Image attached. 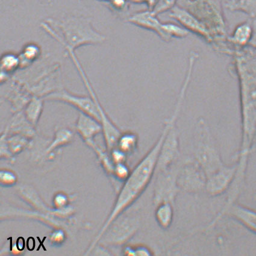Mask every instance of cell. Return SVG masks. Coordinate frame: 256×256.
Here are the masks:
<instances>
[{"label":"cell","mask_w":256,"mask_h":256,"mask_svg":"<svg viewBox=\"0 0 256 256\" xmlns=\"http://www.w3.org/2000/svg\"><path fill=\"white\" fill-rule=\"evenodd\" d=\"M233 67L239 81L242 140L238 164L246 167L256 132V50H235Z\"/></svg>","instance_id":"obj_1"},{"label":"cell","mask_w":256,"mask_h":256,"mask_svg":"<svg viewBox=\"0 0 256 256\" xmlns=\"http://www.w3.org/2000/svg\"><path fill=\"white\" fill-rule=\"evenodd\" d=\"M166 137V134L161 133L156 142L138 162L132 170L130 176L124 182L110 214L91 244L88 253L95 248L114 220L130 208L148 186L153 176H154L158 155Z\"/></svg>","instance_id":"obj_2"},{"label":"cell","mask_w":256,"mask_h":256,"mask_svg":"<svg viewBox=\"0 0 256 256\" xmlns=\"http://www.w3.org/2000/svg\"><path fill=\"white\" fill-rule=\"evenodd\" d=\"M40 27L66 50L98 45L106 40L105 35L94 28L91 20L84 17H70L60 20L48 19Z\"/></svg>","instance_id":"obj_3"},{"label":"cell","mask_w":256,"mask_h":256,"mask_svg":"<svg viewBox=\"0 0 256 256\" xmlns=\"http://www.w3.org/2000/svg\"><path fill=\"white\" fill-rule=\"evenodd\" d=\"M188 10L210 29L216 40V48H229L226 22L219 0H188Z\"/></svg>","instance_id":"obj_4"},{"label":"cell","mask_w":256,"mask_h":256,"mask_svg":"<svg viewBox=\"0 0 256 256\" xmlns=\"http://www.w3.org/2000/svg\"><path fill=\"white\" fill-rule=\"evenodd\" d=\"M193 158L207 176L226 166L210 126L203 118L199 119L196 122L194 137Z\"/></svg>","instance_id":"obj_5"},{"label":"cell","mask_w":256,"mask_h":256,"mask_svg":"<svg viewBox=\"0 0 256 256\" xmlns=\"http://www.w3.org/2000/svg\"><path fill=\"white\" fill-rule=\"evenodd\" d=\"M178 168L175 164L155 173L152 191V203L154 207L164 202L175 204L178 194L180 192L178 184Z\"/></svg>","instance_id":"obj_6"},{"label":"cell","mask_w":256,"mask_h":256,"mask_svg":"<svg viewBox=\"0 0 256 256\" xmlns=\"http://www.w3.org/2000/svg\"><path fill=\"white\" fill-rule=\"evenodd\" d=\"M140 218L138 214L119 216L106 231L100 241L108 246H120L134 236L140 228Z\"/></svg>","instance_id":"obj_7"},{"label":"cell","mask_w":256,"mask_h":256,"mask_svg":"<svg viewBox=\"0 0 256 256\" xmlns=\"http://www.w3.org/2000/svg\"><path fill=\"white\" fill-rule=\"evenodd\" d=\"M207 176L194 158L187 160L178 168V184L180 191L198 194L205 191Z\"/></svg>","instance_id":"obj_8"},{"label":"cell","mask_w":256,"mask_h":256,"mask_svg":"<svg viewBox=\"0 0 256 256\" xmlns=\"http://www.w3.org/2000/svg\"><path fill=\"white\" fill-rule=\"evenodd\" d=\"M44 99L69 105L79 112L92 117L100 122L98 108L90 96H79L66 90H61L47 94Z\"/></svg>","instance_id":"obj_9"},{"label":"cell","mask_w":256,"mask_h":256,"mask_svg":"<svg viewBox=\"0 0 256 256\" xmlns=\"http://www.w3.org/2000/svg\"><path fill=\"white\" fill-rule=\"evenodd\" d=\"M169 16L180 23L182 27L202 38L216 48V40L210 29L186 8L176 6L170 10Z\"/></svg>","instance_id":"obj_10"},{"label":"cell","mask_w":256,"mask_h":256,"mask_svg":"<svg viewBox=\"0 0 256 256\" xmlns=\"http://www.w3.org/2000/svg\"><path fill=\"white\" fill-rule=\"evenodd\" d=\"M179 156L180 140L178 129L175 124L170 128L164 138L158 155L156 172L168 168L176 164Z\"/></svg>","instance_id":"obj_11"},{"label":"cell","mask_w":256,"mask_h":256,"mask_svg":"<svg viewBox=\"0 0 256 256\" xmlns=\"http://www.w3.org/2000/svg\"><path fill=\"white\" fill-rule=\"evenodd\" d=\"M237 164L226 166L207 176L205 192L212 196L222 195L228 191L236 175Z\"/></svg>","instance_id":"obj_12"},{"label":"cell","mask_w":256,"mask_h":256,"mask_svg":"<svg viewBox=\"0 0 256 256\" xmlns=\"http://www.w3.org/2000/svg\"><path fill=\"white\" fill-rule=\"evenodd\" d=\"M228 216L239 222L242 224L256 234V212L234 203L220 211L214 219L208 226L207 229L212 228L224 216Z\"/></svg>","instance_id":"obj_13"},{"label":"cell","mask_w":256,"mask_h":256,"mask_svg":"<svg viewBox=\"0 0 256 256\" xmlns=\"http://www.w3.org/2000/svg\"><path fill=\"white\" fill-rule=\"evenodd\" d=\"M128 22L137 27L154 32L166 42L170 41L164 30V23L160 22L157 14L152 10L138 12L129 16Z\"/></svg>","instance_id":"obj_14"},{"label":"cell","mask_w":256,"mask_h":256,"mask_svg":"<svg viewBox=\"0 0 256 256\" xmlns=\"http://www.w3.org/2000/svg\"><path fill=\"white\" fill-rule=\"evenodd\" d=\"M76 128L82 140L89 146L95 142L94 138L102 131L101 123L98 120L80 112L76 119Z\"/></svg>","instance_id":"obj_15"},{"label":"cell","mask_w":256,"mask_h":256,"mask_svg":"<svg viewBox=\"0 0 256 256\" xmlns=\"http://www.w3.org/2000/svg\"><path fill=\"white\" fill-rule=\"evenodd\" d=\"M254 22L246 20L238 24L228 36V42L235 50L248 46L254 34Z\"/></svg>","instance_id":"obj_16"},{"label":"cell","mask_w":256,"mask_h":256,"mask_svg":"<svg viewBox=\"0 0 256 256\" xmlns=\"http://www.w3.org/2000/svg\"><path fill=\"white\" fill-rule=\"evenodd\" d=\"M154 216L158 226L167 230L172 226L174 218V204L172 202H162L155 206Z\"/></svg>","instance_id":"obj_17"},{"label":"cell","mask_w":256,"mask_h":256,"mask_svg":"<svg viewBox=\"0 0 256 256\" xmlns=\"http://www.w3.org/2000/svg\"><path fill=\"white\" fill-rule=\"evenodd\" d=\"M224 6L232 12L242 13L256 20V0H226Z\"/></svg>","instance_id":"obj_18"},{"label":"cell","mask_w":256,"mask_h":256,"mask_svg":"<svg viewBox=\"0 0 256 256\" xmlns=\"http://www.w3.org/2000/svg\"><path fill=\"white\" fill-rule=\"evenodd\" d=\"M44 99L38 96H34L29 100L24 110V118L30 125H37L40 120L44 110Z\"/></svg>","instance_id":"obj_19"},{"label":"cell","mask_w":256,"mask_h":256,"mask_svg":"<svg viewBox=\"0 0 256 256\" xmlns=\"http://www.w3.org/2000/svg\"><path fill=\"white\" fill-rule=\"evenodd\" d=\"M20 68L19 56L6 54L1 58V82L4 84Z\"/></svg>","instance_id":"obj_20"},{"label":"cell","mask_w":256,"mask_h":256,"mask_svg":"<svg viewBox=\"0 0 256 256\" xmlns=\"http://www.w3.org/2000/svg\"><path fill=\"white\" fill-rule=\"evenodd\" d=\"M139 138L134 132H128L122 133L116 144V148L126 156L133 154L138 148Z\"/></svg>","instance_id":"obj_21"},{"label":"cell","mask_w":256,"mask_h":256,"mask_svg":"<svg viewBox=\"0 0 256 256\" xmlns=\"http://www.w3.org/2000/svg\"><path fill=\"white\" fill-rule=\"evenodd\" d=\"M40 48L37 44H28L24 47L19 56L20 68L30 66L40 55Z\"/></svg>","instance_id":"obj_22"},{"label":"cell","mask_w":256,"mask_h":256,"mask_svg":"<svg viewBox=\"0 0 256 256\" xmlns=\"http://www.w3.org/2000/svg\"><path fill=\"white\" fill-rule=\"evenodd\" d=\"M74 138L72 132L68 128H60L56 132L54 140L46 149V153L69 144Z\"/></svg>","instance_id":"obj_23"},{"label":"cell","mask_w":256,"mask_h":256,"mask_svg":"<svg viewBox=\"0 0 256 256\" xmlns=\"http://www.w3.org/2000/svg\"><path fill=\"white\" fill-rule=\"evenodd\" d=\"M163 28L164 33L170 40L172 38L183 39L186 38L190 33L184 27L172 22L164 23Z\"/></svg>","instance_id":"obj_24"},{"label":"cell","mask_w":256,"mask_h":256,"mask_svg":"<svg viewBox=\"0 0 256 256\" xmlns=\"http://www.w3.org/2000/svg\"><path fill=\"white\" fill-rule=\"evenodd\" d=\"M124 254L126 256H146L154 254L149 246L139 245L135 246H128L124 249Z\"/></svg>","instance_id":"obj_25"},{"label":"cell","mask_w":256,"mask_h":256,"mask_svg":"<svg viewBox=\"0 0 256 256\" xmlns=\"http://www.w3.org/2000/svg\"><path fill=\"white\" fill-rule=\"evenodd\" d=\"M131 172L126 163L116 164H114L112 176L116 180L124 183L130 176Z\"/></svg>","instance_id":"obj_26"},{"label":"cell","mask_w":256,"mask_h":256,"mask_svg":"<svg viewBox=\"0 0 256 256\" xmlns=\"http://www.w3.org/2000/svg\"><path fill=\"white\" fill-rule=\"evenodd\" d=\"M178 1V0H158L156 4L152 11L157 16L166 12L174 8Z\"/></svg>","instance_id":"obj_27"},{"label":"cell","mask_w":256,"mask_h":256,"mask_svg":"<svg viewBox=\"0 0 256 256\" xmlns=\"http://www.w3.org/2000/svg\"><path fill=\"white\" fill-rule=\"evenodd\" d=\"M128 0H112L108 4L114 10L122 12L128 8Z\"/></svg>","instance_id":"obj_28"},{"label":"cell","mask_w":256,"mask_h":256,"mask_svg":"<svg viewBox=\"0 0 256 256\" xmlns=\"http://www.w3.org/2000/svg\"><path fill=\"white\" fill-rule=\"evenodd\" d=\"M16 180V176L14 174L8 170H2L1 172V182L2 184L10 185L14 184Z\"/></svg>","instance_id":"obj_29"},{"label":"cell","mask_w":256,"mask_h":256,"mask_svg":"<svg viewBox=\"0 0 256 256\" xmlns=\"http://www.w3.org/2000/svg\"><path fill=\"white\" fill-rule=\"evenodd\" d=\"M128 1L134 4H146L148 10H152L156 4L158 0H128Z\"/></svg>","instance_id":"obj_30"},{"label":"cell","mask_w":256,"mask_h":256,"mask_svg":"<svg viewBox=\"0 0 256 256\" xmlns=\"http://www.w3.org/2000/svg\"><path fill=\"white\" fill-rule=\"evenodd\" d=\"M253 22H254V34H253L252 39L250 41L248 46L256 50V22L254 20H253Z\"/></svg>","instance_id":"obj_31"},{"label":"cell","mask_w":256,"mask_h":256,"mask_svg":"<svg viewBox=\"0 0 256 256\" xmlns=\"http://www.w3.org/2000/svg\"><path fill=\"white\" fill-rule=\"evenodd\" d=\"M26 242L22 238H19L16 241V247L19 251H22L25 248Z\"/></svg>","instance_id":"obj_32"},{"label":"cell","mask_w":256,"mask_h":256,"mask_svg":"<svg viewBox=\"0 0 256 256\" xmlns=\"http://www.w3.org/2000/svg\"><path fill=\"white\" fill-rule=\"evenodd\" d=\"M27 246L28 250L33 251L35 248V240L34 238H29L28 240Z\"/></svg>","instance_id":"obj_33"},{"label":"cell","mask_w":256,"mask_h":256,"mask_svg":"<svg viewBox=\"0 0 256 256\" xmlns=\"http://www.w3.org/2000/svg\"><path fill=\"white\" fill-rule=\"evenodd\" d=\"M98 1L110 2L112 1V0H98Z\"/></svg>","instance_id":"obj_34"}]
</instances>
